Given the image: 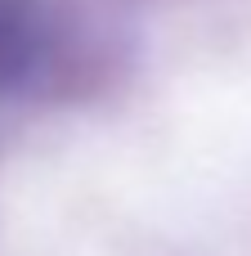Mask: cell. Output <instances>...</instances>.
Here are the masks:
<instances>
[{"label":"cell","mask_w":251,"mask_h":256,"mask_svg":"<svg viewBox=\"0 0 251 256\" xmlns=\"http://www.w3.org/2000/svg\"><path fill=\"white\" fill-rule=\"evenodd\" d=\"M36 58V22L27 4L0 0V86L18 81Z\"/></svg>","instance_id":"1"}]
</instances>
